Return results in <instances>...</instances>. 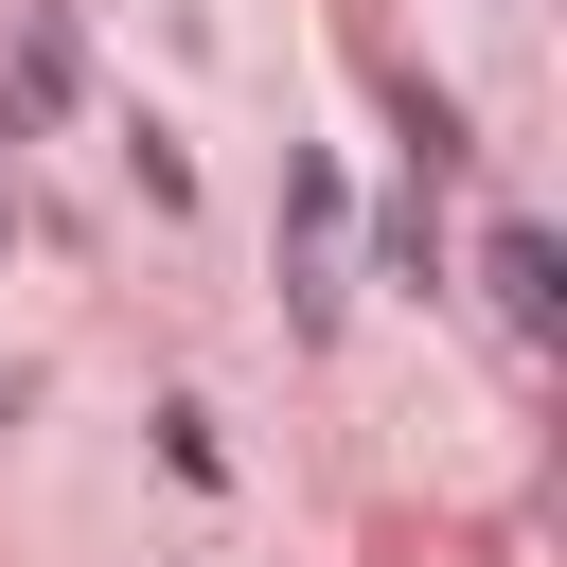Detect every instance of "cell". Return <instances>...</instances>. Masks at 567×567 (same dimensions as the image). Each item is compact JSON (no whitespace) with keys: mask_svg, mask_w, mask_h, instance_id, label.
<instances>
[{"mask_svg":"<svg viewBox=\"0 0 567 567\" xmlns=\"http://www.w3.org/2000/svg\"><path fill=\"white\" fill-rule=\"evenodd\" d=\"M478 284H496V319H514V337H549V319H567V248H549L532 213H496V230H478Z\"/></svg>","mask_w":567,"mask_h":567,"instance_id":"6da1fadb","label":"cell"}]
</instances>
